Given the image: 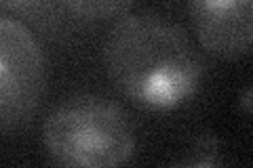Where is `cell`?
<instances>
[{
	"label": "cell",
	"mask_w": 253,
	"mask_h": 168,
	"mask_svg": "<svg viewBox=\"0 0 253 168\" xmlns=\"http://www.w3.org/2000/svg\"><path fill=\"white\" fill-rule=\"evenodd\" d=\"M42 143L55 164L114 168L131 162L137 139L129 114L99 95H74L42 122Z\"/></svg>",
	"instance_id": "7a4b0ae2"
},
{
	"label": "cell",
	"mask_w": 253,
	"mask_h": 168,
	"mask_svg": "<svg viewBox=\"0 0 253 168\" xmlns=\"http://www.w3.org/2000/svg\"><path fill=\"white\" fill-rule=\"evenodd\" d=\"M46 91V59L19 19L0 15V134L21 131L38 114Z\"/></svg>",
	"instance_id": "3957f363"
},
{
	"label": "cell",
	"mask_w": 253,
	"mask_h": 168,
	"mask_svg": "<svg viewBox=\"0 0 253 168\" xmlns=\"http://www.w3.org/2000/svg\"><path fill=\"white\" fill-rule=\"evenodd\" d=\"M190 21L205 53L236 61L253 40V0H188Z\"/></svg>",
	"instance_id": "277c9868"
},
{
	"label": "cell",
	"mask_w": 253,
	"mask_h": 168,
	"mask_svg": "<svg viewBox=\"0 0 253 168\" xmlns=\"http://www.w3.org/2000/svg\"><path fill=\"white\" fill-rule=\"evenodd\" d=\"M66 9L86 21H106L121 17L135 0H59Z\"/></svg>",
	"instance_id": "5b68a950"
},
{
	"label": "cell",
	"mask_w": 253,
	"mask_h": 168,
	"mask_svg": "<svg viewBox=\"0 0 253 168\" xmlns=\"http://www.w3.org/2000/svg\"><path fill=\"white\" fill-rule=\"evenodd\" d=\"M106 74L116 91L146 111H173L203 84L205 63L177 23L156 13L121 15L101 49Z\"/></svg>",
	"instance_id": "6da1fadb"
}]
</instances>
